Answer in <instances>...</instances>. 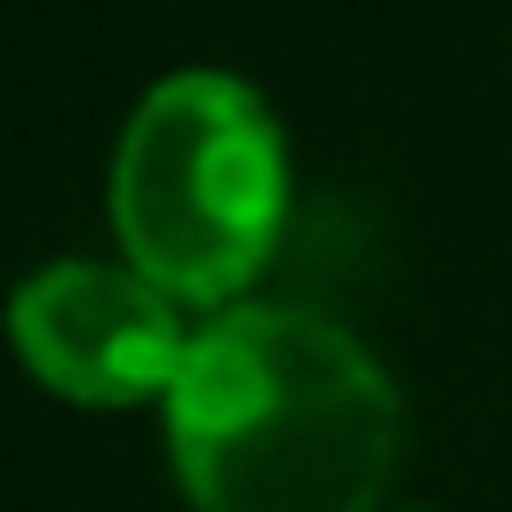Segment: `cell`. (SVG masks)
Returning a JSON list of instances; mask_svg holds the SVG:
<instances>
[{
    "label": "cell",
    "mask_w": 512,
    "mask_h": 512,
    "mask_svg": "<svg viewBox=\"0 0 512 512\" xmlns=\"http://www.w3.org/2000/svg\"><path fill=\"white\" fill-rule=\"evenodd\" d=\"M288 224L272 104L224 64L160 72L112 144V232L176 304H232Z\"/></svg>",
    "instance_id": "cell-2"
},
{
    "label": "cell",
    "mask_w": 512,
    "mask_h": 512,
    "mask_svg": "<svg viewBox=\"0 0 512 512\" xmlns=\"http://www.w3.org/2000/svg\"><path fill=\"white\" fill-rule=\"evenodd\" d=\"M160 408L200 512H376L400 456V384L312 304H216Z\"/></svg>",
    "instance_id": "cell-1"
},
{
    "label": "cell",
    "mask_w": 512,
    "mask_h": 512,
    "mask_svg": "<svg viewBox=\"0 0 512 512\" xmlns=\"http://www.w3.org/2000/svg\"><path fill=\"white\" fill-rule=\"evenodd\" d=\"M8 336L40 368V384L72 400H136L168 392L192 328L176 296L112 256H48L8 296Z\"/></svg>",
    "instance_id": "cell-3"
},
{
    "label": "cell",
    "mask_w": 512,
    "mask_h": 512,
    "mask_svg": "<svg viewBox=\"0 0 512 512\" xmlns=\"http://www.w3.org/2000/svg\"><path fill=\"white\" fill-rule=\"evenodd\" d=\"M416 512H424V504H416Z\"/></svg>",
    "instance_id": "cell-4"
}]
</instances>
